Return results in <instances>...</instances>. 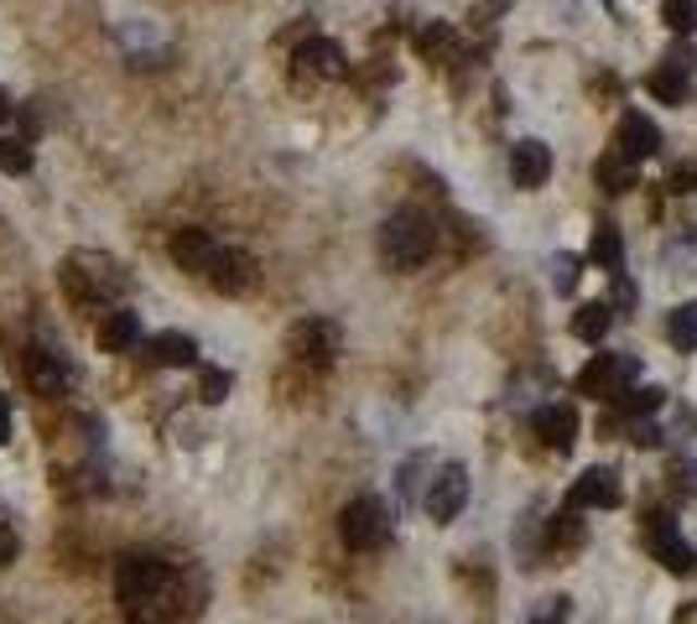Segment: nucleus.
Here are the masks:
<instances>
[{
    "mask_svg": "<svg viewBox=\"0 0 697 624\" xmlns=\"http://www.w3.org/2000/svg\"><path fill=\"white\" fill-rule=\"evenodd\" d=\"M167 588H172V573L162 557H151V552L121 557V567H115V594H121L125 614L136 624H151V609H162Z\"/></svg>",
    "mask_w": 697,
    "mask_h": 624,
    "instance_id": "f257e3e1",
    "label": "nucleus"
},
{
    "mask_svg": "<svg viewBox=\"0 0 697 624\" xmlns=\"http://www.w3.org/2000/svg\"><path fill=\"white\" fill-rule=\"evenodd\" d=\"M437 250V224L422 209H396L381 224V261L390 271H416L427 265Z\"/></svg>",
    "mask_w": 697,
    "mask_h": 624,
    "instance_id": "f03ea898",
    "label": "nucleus"
},
{
    "mask_svg": "<svg viewBox=\"0 0 697 624\" xmlns=\"http://www.w3.org/2000/svg\"><path fill=\"white\" fill-rule=\"evenodd\" d=\"M63 287H69L73 302H115L125 287L121 265L110 261V255H99V250H78L63 261Z\"/></svg>",
    "mask_w": 697,
    "mask_h": 624,
    "instance_id": "7ed1b4c3",
    "label": "nucleus"
},
{
    "mask_svg": "<svg viewBox=\"0 0 697 624\" xmlns=\"http://www.w3.org/2000/svg\"><path fill=\"white\" fill-rule=\"evenodd\" d=\"M338 536L349 552H381L385 536H390V510H385L375 495H360V500L344 504L338 515Z\"/></svg>",
    "mask_w": 697,
    "mask_h": 624,
    "instance_id": "20e7f679",
    "label": "nucleus"
},
{
    "mask_svg": "<svg viewBox=\"0 0 697 624\" xmlns=\"http://www.w3.org/2000/svg\"><path fill=\"white\" fill-rule=\"evenodd\" d=\"M630 385H640V360L635 354H594V360L577 370V390L583 396H599V401H614Z\"/></svg>",
    "mask_w": 697,
    "mask_h": 624,
    "instance_id": "39448f33",
    "label": "nucleus"
},
{
    "mask_svg": "<svg viewBox=\"0 0 697 624\" xmlns=\"http://www.w3.org/2000/svg\"><path fill=\"white\" fill-rule=\"evenodd\" d=\"M338 349H344V328L334 317H302L287 328V354L297 364H334Z\"/></svg>",
    "mask_w": 697,
    "mask_h": 624,
    "instance_id": "423d86ee",
    "label": "nucleus"
},
{
    "mask_svg": "<svg viewBox=\"0 0 697 624\" xmlns=\"http://www.w3.org/2000/svg\"><path fill=\"white\" fill-rule=\"evenodd\" d=\"M646 536H650V552H656V562H661L667 573H682V577H687V573L697 567L693 541H682V526L672 521V510H650Z\"/></svg>",
    "mask_w": 697,
    "mask_h": 624,
    "instance_id": "0eeeda50",
    "label": "nucleus"
},
{
    "mask_svg": "<svg viewBox=\"0 0 697 624\" xmlns=\"http://www.w3.org/2000/svg\"><path fill=\"white\" fill-rule=\"evenodd\" d=\"M463 504H469V469H463V463H443L433 489L422 495V510L433 515L437 526H448V521H458Z\"/></svg>",
    "mask_w": 697,
    "mask_h": 624,
    "instance_id": "6e6552de",
    "label": "nucleus"
},
{
    "mask_svg": "<svg viewBox=\"0 0 697 624\" xmlns=\"http://www.w3.org/2000/svg\"><path fill=\"white\" fill-rule=\"evenodd\" d=\"M656 151H661V130H656V121L640 115V110L620 115V130H614V157H620L625 167H635V162H646V157H656Z\"/></svg>",
    "mask_w": 697,
    "mask_h": 624,
    "instance_id": "1a4fd4ad",
    "label": "nucleus"
},
{
    "mask_svg": "<svg viewBox=\"0 0 697 624\" xmlns=\"http://www.w3.org/2000/svg\"><path fill=\"white\" fill-rule=\"evenodd\" d=\"M620 500H625V489H620V474H614V469H588V474L568 489V510H614Z\"/></svg>",
    "mask_w": 697,
    "mask_h": 624,
    "instance_id": "9d476101",
    "label": "nucleus"
},
{
    "mask_svg": "<svg viewBox=\"0 0 697 624\" xmlns=\"http://www.w3.org/2000/svg\"><path fill=\"white\" fill-rule=\"evenodd\" d=\"M219 250H224V245H219L209 229H198V224H188V229L172 235V261L183 265V271H192V276H209L219 261Z\"/></svg>",
    "mask_w": 697,
    "mask_h": 624,
    "instance_id": "9b49d317",
    "label": "nucleus"
},
{
    "mask_svg": "<svg viewBox=\"0 0 697 624\" xmlns=\"http://www.w3.org/2000/svg\"><path fill=\"white\" fill-rule=\"evenodd\" d=\"M552 177V146L526 136V141L510 146V183L515 188H542Z\"/></svg>",
    "mask_w": 697,
    "mask_h": 624,
    "instance_id": "f8f14e48",
    "label": "nucleus"
},
{
    "mask_svg": "<svg viewBox=\"0 0 697 624\" xmlns=\"http://www.w3.org/2000/svg\"><path fill=\"white\" fill-rule=\"evenodd\" d=\"M297 73L302 78H349V58L334 37H308L297 48Z\"/></svg>",
    "mask_w": 697,
    "mask_h": 624,
    "instance_id": "ddd939ff",
    "label": "nucleus"
},
{
    "mask_svg": "<svg viewBox=\"0 0 697 624\" xmlns=\"http://www.w3.org/2000/svg\"><path fill=\"white\" fill-rule=\"evenodd\" d=\"M214 291H224V297H240V291H250L256 287V255H245V250H219V261H214V271L203 276Z\"/></svg>",
    "mask_w": 697,
    "mask_h": 624,
    "instance_id": "4468645a",
    "label": "nucleus"
},
{
    "mask_svg": "<svg viewBox=\"0 0 697 624\" xmlns=\"http://www.w3.org/2000/svg\"><path fill=\"white\" fill-rule=\"evenodd\" d=\"M531 427H536V437H542L547 448L568 453V448L577 442V411L568 407V401H547V407H536Z\"/></svg>",
    "mask_w": 697,
    "mask_h": 624,
    "instance_id": "2eb2a0df",
    "label": "nucleus"
},
{
    "mask_svg": "<svg viewBox=\"0 0 697 624\" xmlns=\"http://www.w3.org/2000/svg\"><path fill=\"white\" fill-rule=\"evenodd\" d=\"M136 338H141V317H136V312L130 308L104 312V323H99V349H104V354H125Z\"/></svg>",
    "mask_w": 697,
    "mask_h": 624,
    "instance_id": "dca6fc26",
    "label": "nucleus"
},
{
    "mask_svg": "<svg viewBox=\"0 0 697 624\" xmlns=\"http://www.w3.org/2000/svg\"><path fill=\"white\" fill-rule=\"evenodd\" d=\"M588 261L603 265L609 276H614V271H625V240H620V229H614L609 219H599V224H594V240H588Z\"/></svg>",
    "mask_w": 697,
    "mask_h": 624,
    "instance_id": "f3484780",
    "label": "nucleus"
},
{
    "mask_svg": "<svg viewBox=\"0 0 697 624\" xmlns=\"http://www.w3.org/2000/svg\"><path fill=\"white\" fill-rule=\"evenodd\" d=\"M26 375H32V385H37L42 396H63V390H69V375H63L58 354H52V349H42V344L26 354Z\"/></svg>",
    "mask_w": 697,
    "mask_h": 624,
    "instance_id": "a211bd4d",
    "label": "nucleus"
},
{
    "mask_svg": "<svg viewBox=\"0 0 697 624\" xmlns=\"http://www.w3.org/2000/svg\"><path fill=\"white\" fill-rule=\"evenodd\" d=\"M151 364H167V370H183V364L198 360V344H192L188 334H157L151 338Z\"/></svg>",
    "mask_w": 697,
    "mask_h": 624,
    "instance_id": "6ab92c4d",
    "label": "nucleus"
},
{
    "mask_svg": "<svg viewBox=\"0 0 697 624\" xmlns=\"http://www.w3.org/2000/svg\"><path fill=\"white\" fill-rule=\"evenodd\" d=\"M661 401H667V390H661V385H630V390H620L609 407L620 411V416H656Z\"/></svg>",
    "mask_w": 697,
    "mask_h": 624,
    "instance_id": "aec40b11",
    "label": "nucleus"
},
{
    "mask_svg": "<svg viewBox=\"0 0 697 624\" xmlns=\"http://www.w3.org/2000/svg\"><path fill=\"white\" fill-rule=\"evenodd\" d=\"M609 323H614V308H609V302H583L573 317V334L583 338V344H603Z\"/></svg>",
    "mask_w": 697,
    "mask_h": 624,
    "instance_id": "412c9836",
    "label": "nucleus"
},
{
    "mask_svg": "<svg viewBox=\"0 0 697 624\" xmlns=\"http://www.w3.org/2000/svg\"><path fill=\"white\" fill-rule=\"evenodd\" d=\"M416 52H422V58H433V63L453 58V26H448V22H427L422 32H416Z\"/></svg>",
    "mask_w": 697,
    "mask_h": 624,
    "instance_id": "4be33fe9",
    "label": "nucleus"
},
{
    "mask_svg": "<svg viewBox=\"0 0 697 624\" xmlns=\"http://www.w3.org/2000/svg\"><path fill=\"white\" fill-rule=\"evenodd\" d=\"M667 338H672L676 349H697V302L672 308V317H667Z\"/></svg>",
    "mask_w": 697,
    "mask_h": 624,
    "instance_id": "5701e85b",
    "label": "nucleus"
},
{
    "mask_svg": "<svg viewBox=\"0 0 697 624\" xmlns=\"http://www.w3.org/2000/svg\"><path fill=\"white\" fill-rule=\"evenodd\" d=\"M594 183H599L603 192H630V188H635V172H630L625 162L609 151V157H599V167H594Z\"/></svg>",
    "mask_w": 697,
    "mask_h": 624,
    "instance_id": "b1692460",
    "label": "nucleus"
},
{
    "mask_svg": "<svg viewBox=\"0 0 697 624\" xmlns=\"http://www.w3.org/2000/svg\"><path fill=\"white\" fill-rule=\"evenodd\" d=\"M547 541H552L557 552H573V547H583V521H577V510H562V515H552Z\"/></svg>",
    "mask_w": 697,
    "mask_h": 624,
    "instance_id": "393cba45",
    "label": "nucleus"
},
{
    "mask_svg": "<svg viewBox=\"0 0 697 624\" xmlns=\"http://www.w3.org/2000/svg\"><path fill=\"white\" fill-rule=\"evenodd\" d=\"M650 95L667 99V104H682V99H687V73H676L661 63V68L650 73Z\"/></svg>",
    "mask_w": 697,
    "mask_h": 624,
    "instance_id": "a878e982",
    "label": "nucleus"
},
{
    "mask_svg": "<svg viewBox=\"0 0 697 624\" xmlns=\"http://www.w3.org/2000/svg\"><path fill=\"white\" fill-rule=\"evenodd\" d=\"M661 22L672 26L676 37H693L697 32V0H661Z\"/></svg>",
    "mask_w": 697,
    "mask_h": 624,
    "instance_id": "bb28decb",
    "label": "nucleus"
},
{
    "mask_svg": "<svg viewBox=\"0 0 697 624\" xmlns=\"http://www.w3.org/2000/svg\"><path fill=\"white\" fill-rule=\"evenodd\" d=\"M0 172H11V177L32 172V146L16 141V136H0Z\"/></svg>",
    "mask_w": 697,
    "mask_h": 624,
    "instance_id": "cd10ccee",
    "label": "nucleus"
},
{
    "mask_svg": "<svg viewBox=\"0 0 697 624\" xmlns=\"http://www.w3.org/2000/svg\"><path fill=\"white\" fill-rule=\"evenodd\" d=\"M577 276H583V261L562 250V255H557V261H552V287L562 291V297H568V291H577Z\"/></svg>",
    "mask_w": 697,
    "mask_h": 624,
    "instance_id": "c85d7f7f",
    "label": "nucleus"
},
{
    "mask_svg": "<svg viewBox=\"0 0 697 624\" xmlns=\"http://www.w3.org/2000/svg\"><path fill=\"white\" fill-rule=\"evenodd\" d=\"M198 396H203L209 407H219V401L229 396V370H203V380H198Z\"/></svg>",
    "mask_w": 697,
    "mask_h": 624,
    "instance_id": "c756f323",
    "label": "nucleus"
},
{
    "mask_svg": "<svg viewBox=\"0 0 697 624\" xmlns=\"http://www.w3.org/2000/svg\"><path fill=\"white\" fill-rule=\"evenodd\" d=\"M630 442H635V448H661V427H656V422H635V427H630Z\"/></svg>",
    "mask_w": 697,
    "mask_h": 624,
    "instance_id": "7c9ffc66",
    "label": "nucleus"
},
{
    "mask_svg": "<svg viewBox=\"0 0 697 624\" xmlns=\"http://www.w3.org/2000/svg\"><path fill=\"white\" fill-rule=\"evenodd\" d=\"M672 192H697V162L672 167Z\"/></svg>",
    "mask_w": 697,
    "mask_h": 624,
    "instance_id": "2f4dec72",
    "label": "nucleus"
},
{
    "mask_svg": "<svg viewBox=\"0 0 697 624\" xmlns=\"http://www.w3.org/2000/svg\"><path fill=\"white\" fill-rule=\"evenodd\" d=\"M16 552H22L16 531H11V526H0V567H11V562H16Z\"/></svg>",
    "mask_w": 697,
    "mask_h": 624,
    "instance_id": "473e14b6",
    "label": "nucleus"
},
{
    "mask_svg": "<svg viewBox=\"0 0 697 624\" xmlns=\"http://www.w3.org/2000/svg\"><path fill=\"white\" fill-rule=\"evenodd\" d=\"M536 624H568V599H547V609L536 614Z\"/></svg>",
    "mask_w": 697,
    "mask_h": 624,
    "instance_id": "72a5a7b5",
    "label": "nucleus"
},
{
    "mask_svg": "<svg viewBox=\"0 0 697 624\" xmlns=\"http://www.w3.org/2000/svg\"><path fill=\"white\" fill-rule=\"evenodd\" d=\"M614 308H635V287L625 271H614Z\"/></svg>",
    "mask_w": 697,
    "mask_h": 624,
    "instance_id": "f704fd0d",
    "label": "nucleus"
},
{
    "mask_svg": "<svg viewBox=\"0 0 697 624\" xmlns=\"http://www.w3.org/2000/svg\"><path fill=\"white\" fill-rule=\"evenodd\" d=\"M0 442H11V396L0 390Z\"/></svg>",
    "mask_w": 697,
    "mask_h": 624,
    "instance_id": "c9c22d12",
    "label": "nucleus"
},
{
    "mask_svg": "<svg viewBox=\"0 0 697 624\" xmlns=\"http://www.w3.org/2000/svg\"><path fill=\"white\" fill-rule=\"evenodd\" d=\"M11 121V95H5V89H0V125Z\"/></svg>",
    "mask_w": 697,
    "mask_h": 624,
    "instance_id": "e433bc0d",
    "label": "nucleus"
}]
</instances>
